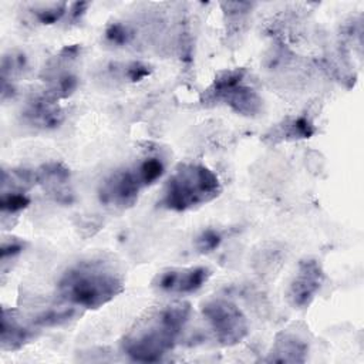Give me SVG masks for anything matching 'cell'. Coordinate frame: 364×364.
<instances>
[{
    "label": "cell",
    "instance_id": "cell-2",
    "mask_svg": "<svg viewBox=\"0 0 364 364\" xmlns=\"http://www.w3.org/2000/svg\"><path fill=\"white\" fill-rule=\"evenodd\" d=\"M124 289L122 279L112 264L87 260L71 266L61 276L57 291L70 306L98 309L111 301Z\"/></svg>",
    "mask_w": 364,
    "mask_h": 364
},
{
    "label": "cell",
    "instance_id": "cell-15",
    "mask_svg": "<svg viewBox=\"0 0 364 364\" xmlns=\"http://www.w3.org/2000/svg\"><path fill=\"white\" fill-rule=\"evenodd\" d=\"M67 11V4L65 3H51L47 6H41L38 9H34V14L37 20L43 24H53L58 21L63 14Z\"/></svg>",
    "mask_w": 364,
    "mask_h": 364
},
{
    "label": "cell",
    "instance_id": "cell-10",
    "mask_svg": "<svg viewBox=\"0 0 364 364\" xmlns=\"http://www.w3.org/2000/svg\"><path fill=\"white\" fill-rule=\"evenodd\" d=\"M36 182L58 202H70L73 192L70 189V172L58 162H50L40 166L36 172Z\"/></svg>",
    "mask_w": 364,
    "mask_h": 364
},
{
    "label": "cell",
    "instance_id": "cell-7",
    "mask_svg": "<svg viewBox=\"0 0 364 364\" xmlns=\"http://www.w3.org/2000/svg\"><path fill=\"white\" fill-rule=\"evenodd\" d=\"M210 276V270L203 266L168 269L161 272L152 282L154 287L164 293L189 294L199 290Z\"/></svg>",
    "mask_w": 364,
    "mask_h": 364
},
{
    "label": "cell",
    "instance_id": "cell-17",
    "mask_svg": "<svg viewBox=\"0 0 364 364\" xmlns=\"http://www.w3.org/2000/svg\"><path fill=\"white\" fill-rule=\"evenodd\" d=\"M129 31H128V28L124 26V24H121V23H114V24H111L108 28H107V31H105V37H107V40L108 41H111V43H114V44H125L128 40H129Z\"/></svg>",
    "mask_w": 364,
    "mask_h": 364
},
{
    "label": "cell",
    "instance_id": "cell-3",
    "mask_svg": "<svg viewBox=\"0 0 364 364\" xmlns=\"http://www.w3.org/2000/svg\"><path fill=\"white\" fill-rule=\"evenodd\" d=\"M222 191L218 176L199 164H182L168 179L162 205L171 210H188L213 200Z\"/></svg>",
    "mask_w": 364,
    "mask_h": 364
},
{
    "label": "cell",
    "instance_id": "cell-12",
    "mask_svg": "<svg viewBox=\"0 0 364 364\" xmlns=\"http://www.w3.org/2000/svg\"><path fill=\"white\" fill-rule=\"evenodd\" d=\"M307 344L293 334H280L269 353L267 361L276 363H299L304 361Z\"/></svg>",
    "mask_w": 364,
    "mask_h": 364
},
{
    "label": "cell",
    "instance_id": "cell-14",
    "mask_svg": "<svg viewBox=\"0 0 364 364\" xmlns=\"http://www.w3.org/2000/svg\"><path fill=\"white\" fill-rule=\"evenodd\" d=\"M30 203V199L26 193L20 191H3L1 199H0V208L3 213H17L23 209H26Z\"/></svg>",
    "mask_w": 364,
    "mask_h": 364
},
{
    "label": "cell",
    "instance_id": "cell-16",
    "mask_svg": "<svg viewBox=\"0 0 364 364\" xmlns=\"http://www.w3.org/2000/svg\"><path fill=\"white\" fill-rule=\"evenodd\" d=\"M222 242V236L219 232L213 229H206L203 230L198 237H196V249L202 253H208L215 250Z\"/></svg>",
    "mask_w": 364,
    "mask_h": 364
},
{
    "label": "cell",
    "instance_id": "cell-9",
    "mask_svg": "<svg viewBox=\"0 0 364 364\" xmlns=\"http://www.w3.org/2000/svg\"><path fill=\"white\" fill-rule=\"evenodd\" d=\"M23 118L34 128L53 129L63 122L64 112L58 105V101L44 92L27 101L23 109Z\"/></svg>",
    "mask_w": 364,
    "mask_h": 364
},
{
    "label": "cell",
    "instance_id": "cell-1",
    "mask_svg": "<svg viewBox=\"0 0 364 364\" xmlns=\"http://www.w3.org/2000/svg\"><path fill=\"white\" fill-rule=\"evenodd\" d=\"M191 306L183 301L168 304L142 318L122 340L124 353L135 361H158L169 353L189 320Z\"/></svg>",
    "mask_w": 364,
    "mask_h": 364
},
{
    "label": "cell",
    "instance_id": "cell-6",
    "mask_svg": "<svg viewBox=\"0 0 364 364\" xmlns=\"http://www.w3.org/2000/svg\"><path fill=\"white\" fill-rule=\"evenodd\" d=\"M142 183L134 169H122L109 175L100 188V199L112 206H131L135 203Z\"/></svg>",
    "mask_w": 364,
    "mask_h": 364
},
{
    "label": "cell",
    "instance_id": "cell-8",
    "mask_svg": "<svg viewBox=\"0 0 364 364\" xmlns=\"http://www.w3.org/2000/svg\"><path fill=\"white\" fill-rule=\"evenodd\" d=\"M323 280L324 273L320 263L313 259L303 260L287 290L290 304L297 309L307 307L320 290Z\"/></svg>",
    "mask_w": 364,
    "mask_h": 364
},
{
    "label": "cell",
    "instance_id": "cell-4",
    "mask_svg": "<svg viewBox=\"0 0 364 364\" xmlns=\"http://www.w3.org/2000/svg\"><path fill=\"white\" fill-rule=\"evenodd\" d=\"M202 314L208 321L215 338L223 346L240 343L247 336V320L242 310L232 301L216 299L202 307Z\"/></svg>",
    "mask_w": 364,
    "mask_h": 364
},
{
    "label": "cell",
    "instance_id": "cell-18",
    "mask_svg": "<svg viewBox=\"0 0 364 364\" xmlns=\"http://www.w3.org/2000/svg\"><path fill=\"white\" fill-rule=\"evenodd\" d=\"M148 75H149V67L139 61H134L127 67V77L131 81H141Z\"/></svg>",
    "mask_w": 364,
    "mask_h": 364
},
{
    "label": "cell",
    "instance_id": "cell-11",
    "mask_svg": "<svg viewBox=\"0 0 364 364\" xmlns=\"http://www.w3.org/2000/svg\"><path fill=\"white\" fill-rule=\"evenodd\" d=\"M33 337L31 328L24 326L16 311L3 309L1 314V348L17 350Z\"/></svg>",
    "mask_w": 364,
    "mask_h": 364
},
{
    "label": "cell",
    "instance_id": "cell-19",
    "mask_svg": "<svg viewBox=\"0 0 364 364\" xmlns=\"http://www.w3.org/2000/svg\"><path fill=\"white\" fill-rule=\"evenodd\" d=\"M23 250V245L18 240H10V242H3L1 245V263L4 264L9 259H13Z\"/></svg>",
    "mask_w": 364,
    "mask_h": 364
},
{
    "label": "cell",
    "instance_id": "cell-13",
    "mask_svg": "<svg viewBox=\"0 0 364 364\" xmlns=\"http://www.w3.org/2000/svg\"><path fill=\"white\" fill-rule=\"evenodd\" d=\"M136 175L142 183V186H148L152 185L155 181H158L164 171H165V165L164 162L156 158V156H151V158H145L142 162H139L135 166Z\"/></svg>",
    "mask_w": 364,
    "mask_h": 364
},
{
    "label": "cell",
    "instance_id": "cell-5",
    "mask_svg": "<svg viewBox=\"0 0 364 364\" xmlns=\"http://www.w3.org/2000/svg\"><path fill=\"white\" fill-rule=\"evenodd\" d=\"M243 70H229L220 73L212 85L210 95L218 101L229 104L232 109L242 115H255L262 108V100L255 90L242 84Z\"/></svg>",
    "mask_w": 364,
    "mask_h": 364
}]
</instances>
